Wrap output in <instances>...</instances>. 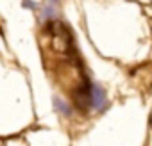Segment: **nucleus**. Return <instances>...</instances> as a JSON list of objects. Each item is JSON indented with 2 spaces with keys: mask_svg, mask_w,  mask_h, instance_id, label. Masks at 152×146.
Returning <instances> with one entry per match:
<instances>
[{
  "mask_svg": "<svg viewBox=\"0 0 152 146\" xmlns=\"http://www.w3.org/2000/svg\"><path fill=\"white\" fill-rule=\"evenodd\" d=\"M22 4H23L25 9H38V6H36L34 0H22Z\"/></svg>",
  "mask_w": 152,
  "mask_h": 146,
  "instance_id": "obj_3",
  "label": "nucleus"
},
{
  "mask_svg": "<svg viewBox=\"0 0 152 146\" xmlns=\"http://www.w3.org/2000/svg\"><path fill=\"white\" fill-rule=\"evenodd\" d=\"M52 2H59V0H52Z\"/></svg>",
  "mask_w": 152,
  "mask_h": 146,
  "instance_id": "obj_4",
  "label": "nucleus"
},
{
  "mask_svg": "<svg viewBox=\"0 0 152 146\" xmlns=\"http://www.w3.org/2000/svg\"><path fill=\"white\" fill-rule=\"evenodd\" d=\"M54 107H56V111H57V112H61L63 116H72V112H73L72 105H70L68 102H64V100L57 98V96H54Z\"/></svg>",
  "mask_w": 152,
  "mask_h": 146,
  "instance_id": "obj_2",
  "label": "nucleus"
},
{
  "mask_svg": "<svg viewBox=\"0 0 152 146\" xmlns=\"http://www.w3.org/2000/svg\"><path fill=\"white\" fill-rule=\"evenodd\" d=\"M106 107H107V95H106L104 87L93 86V89H91V109L104 111Z\"/></svg>",
  "mask_w": 152,
  "mask_h": 146,
  "instance_id": "obj_1",
  "label": "nucleus"
}]
</instances>
